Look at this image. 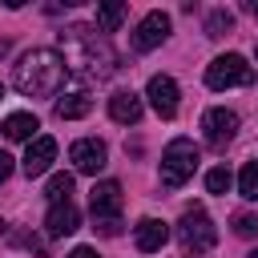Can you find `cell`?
<instances>
[{
	"label": "cell",
	"mask_w": 258,
	"mask_h": 258,
	"mask_svg": "<svg viewBox=\"0 0 258 258\" xmlns=\"http://www.w3.org/2000/svg\"><path fill=\"white\" fill-rule=\"evenodd\" d=\"M64 77H69V64H64V56L56 48H32L12 69V85L24 97H52V93H60Z\"/></svg>",
	"instance_id": "cell-1"
},
{
	"label": "cell",
	"mask_w": 258,
	"mask_h": 258,
	"mask_svg": "<svg viewBox=\"0 0 258 258\" xmlns=\"http://www.w3.org/2000/svg\"><path fill=\"white\" fill-rule=\"evenodd\" d=\"M60 44L69 48L64 64H73V73H89V77H109V73H113V60H117V56L109 52L105 40H97L93 28L73 24L69 32H60Z\"/></svg>",
	"instance_id": "cell-2"
},
{
	"label": "cell",
	"mask_w": 258,
	"mask_h": 258,
	"mask_svg": "<svg viewBox=\"0 0 258 258\" xmlns=\"http://www.w3.org/2000/svg\"><path fill=\"white\" fill-rule=\"evenodd\" d=\"M198 161H202L198 145H194L189 137H173V141L165 145V153H161V185H169V189L185 185V181L194 177Z\"/></svg>",
	"instance_id": "cell-3"
},
{
	"label": "cell",
	"mask_w": 258,
	"mask_h": 258,
	"mask_svg": "<svg viewBox=\"0 0 258 258\" xmlns=\"http://www.w3.org/2000/svg\"><path fill=\"white\" fill-rule=\"evenodd\" d=\"M177 242H181V250L185 254H206V250H214V242H218V230H214V222H210V214L202 210V206H185V214H181V222H177Z\"/></svg>",
	"instance_id": "cell-4"
},
{
	"label": "cell",
	"mask_w": 258,
	"mask_h": 258,
	"mask_svg": "<svg viewBox=\"0 0 258 258\" xmlns=\"http://www.w3.org/2000/svg\"><path fill=\"white\" fill-rule=\"evenodd\" d=\"M206 85L210 89H242V85H254V69L246 64V56L238 52H226V56H214L206 64Z\"/></svg>",
	"instance_id": "cell-5"
},
{
	"label": "cell",
	"mask_w": 258,
	"mask_h": 258,
	"mask_svg": "<svg viewBox=\"0 0 258 258\" xmlns=\"http://www.w3.org/2000/svg\"><path fill=\"white\" fill-rule=\"evenodd\" d=\"M202 129H206V145L226 149L234 141V133H238V113L234 109H210L202 117Z\"/></svg>",
	"instance_id": "cell-6"
},
{
	"label": "cell",
	"mask_w": 258,
	"mask_h": 258,
	"mask_svg": "<svg viewBox=\"0 0 258 258\" xmlns=\"http://www.w3.org/2000/svg\"><path fill=\"white\" fill-rule=\"evenodd\" d=\"M89 210H93V222H117V214H121V185L117 181H97L89 189Z\"/></svg>",
	"instance_id": "cell-7"
},
{
	"label": "cell",
	"mask_w": 258,
	"mask_h": 258,
	"mask_svg": "<svg viewBox=\"0 0 258 258\" xmlns=\"http://www.w3.org/2000/svg\"><path fill=\"white\" fill-rule=\"evenodd\" d=\"M105 141H97V137H81V141H73L69 145V161L77 165V173H101L105 169Z\"/></svg>",
	"instance_id": "cell-8"
},
{
	"label": "cell",
	"mask_w": 258,
	"mask_h": 258,
	"mask_svg": "<svg viewBox=\"0 0 258 258\" xmlns=\"http://www.w3.org/2000/svg\"><path fill=\"white\" fill-rule=\"evenodd\" d=\"M145 97H149V105L157 109V117H177V81L173 77H165V73H157V77H149V89H145Z\"/></svg>",
	"instance_id": "cell-9"
},
{
	"label": "cell",
	"mask_w": 258,
	"mask_h": 258,
	"mask_svg": "<svg viewBox=\"0 0 258 258\" xmlns=\"http://www.w3.org/2000/svg\"><path fill=\"white\" fill-rule=\"evenodd\" d=\"M165 36H169V16H165V12H149V16L133 28V48H137V52H149V48H157Z\"/></svg>",
	"instance_id": "cell-10"
},
{
	"label": "cell",
	"mask_w": 258,
	"mask_h": 258,
	"mask_svg": "<svg viewBox=\"0 0 258 258\" xmlns=\"http://www.w3.org/2000/svg\"><path fill=\"white\" fill-rule=\"evenodd\" d=\"M52 157H56V141H52V137H32V141H28V149H24L20 169H24L28 177H40V173H48Z\"/></svg>",
	"instance_id": "cell-11"
},
{
	"label": "cell",
	"mask_w": 258,
	"mask_h": 258,
	"mask_svg": "<svg viewBox=\"0 0 258 258\" xmlns=\"http://www.w3.org/2000/svg\"><path fill=\"white\" fill-rule=\"evenodd\" d=\"M165 238H169V226H165L161 218H141V222L133 226V242H137V250H141V254L161 250V246H165Z\"/></svg>",
	"instance_id": "cell-12"
},
{
	"label": "cell",
	"mask_w": 258,
	"mask_h": 258,
	"mask_svg": "<svg viewBox=\"0 0 258 258\" xmlns=\"http://www.w3.org/2000/svg\"><path fill=\"white\" fill-rule=\"evenodd\" d=\"M77 226H81V210H77L73 202L48 206V214H44V230H48L52 238H64V234H73Z\"/></svg>",
	"instance_id": "cell-13"
},
{
	"label": "cell",
	"mask_w": 258,
	"mask_h": 258,
	"mask_svg": "<svg viewBox=\"0 0 258 258\" xmlns=\"http://www.w3.org/2000/svg\"><path fill=\"white\" fill-rule=\"evenodd\" d=\"M109 117L117 125H137L141 121V97L137 93H113L109 97Z\"/></svg>",
	"instance_id": "cell-14"
},
{
	"label": "cell",
	"mask_w": 258,
	"mask_h": 258,
	"mask_svg": "<svg viewBox=\"0 0 258 258\" xmlns=\"http://www.w3.org/2000/svg\"><path fill=\"white\" fill-rule=\"evenodd\" d=\"M89 109H93V97H89L85 89H77V93H69V97L56 101V117H60V121H77V117H85Z\"/></svg>",
	"instance_id": "cell-15"
},
{
	"label": "cell",
	"mask_w": 258,
	"mask_h": 258,
	"mask_svg": "<svg viewBox=\"0 0 258 258\" xmlns=\"http://www.w3.org/2000/svg\"><path fill=\"white\" fill-rule=\"evenodd\" d=\"M36 129H40V121H36L32 113H12V117L4 121V137H8V141H32Z\"/></svg>",
	"instance_id": "cell-16"
},
{
	"label": "cell",
	"mask_w": 258,
	"mask_h": 258,
	"mask_svg": "<svg viewBox=\"0 0 258 258\" xmlns=\"http://www.w3.org/2000/svg\"><path fill=\"white\" fill-rule=\"evenodd\" d=\"M125 4L121 0H105V4H97V28L101 32H117L121 28V20H125Z\"/></svg>",
	"instance_id": "cell-17"
},
{
	"label": "cell",
	"mask_w": 258,
	"mask_h": 258,
	"mask_svg": "<svg viewBox=\"0 0 258 258\" xmlns=\"http://www.w3.org/2000/svg\"><path fill=\"white\" fill-rule=\"evenodd\" d=\"M44 198H48L52 206L73 202V173H52V177H48V185H44Z\"/></svg>",
	"instance_id": "cell-18"
},
{
	"label": "cell",
	"mask_w": 258,
	"mask_h": 258,
	"mask_svg": "<svg viewBox=\"0 0 258 258\" xmlns=\"http://www.w3.org/2000/svg\"><path fill=\"white\" fill-rule=\"evenodd\" d=\"M238 194L246 202H258V161H246L242 173H238Z\"/></svg>",
	"instance_id": "cell-19"
},
{
	"label": "cell",
	"mask_w": 258,
	"mask_h": 258,
	"mask_svg": "<svg viewBox=\"0 0 258 258\" xmlns=\"http://www.w3.org/2000/svg\"><path fill=\"white\" fill-rule=\"evenodd\" d=\"M230 28H234V16H230L226 8H214L210 20H206V36H226Z\"/></svg>",
	"instance_id": "cell-20"
},
{
	"label": "cell",
	"mask_w": 258,
	"mask_h": 258,
	"mask_svg": "<svg viewBox=\"0 0 258 258\" xmlns=\"http://www.w3.org/2000/svg\"><path fill=\"white\" fill-rule=\"evenodd\" d=\"M230 181H234V177H230V169H226V165H218V169H210V173H206V189H210V194H226V189H230Z\"/></svg>",
	"instance_id": "cell-21"
},
{
	"label": "cell",
	"mask_w": 258,
	"mask_h": 258,
	"mask_svg": "<svg viewBox=\"0 0 258 258\" xmlns=\"http://www.w3.org/2000/svg\"><path fill=\"white\" fill-rule=\"evenodd\" d=\"M234 234H238V238H254V234H258V218H254V214H238V218H234Z\"/></svg>",
	"instance_id": "cell-22"
},
{
	"label": "cell",
	"mask_w": 258,
	"mask_h": 258,
	"mask_svg": "<svg viewBox=\"0 0 258 258\" xmlns=\"http://www.w3.org/2000/svg\"><path fill=\"white\" fill-rule=\"evenodd\" d=\"M8 173H12V157H8L4 149H0V185L8 181Z\"/></svg>",
	"instance_id": "cell-23"
},
{
	"label": "cell",
	"mask_w": 258,
	"mask_h": 258,
	"mask_svg": "<svg viewBox=\"0 0 258 258\" xmlns=\"http://www.w3.org/2000/svg\"><path fill=\"white\" fill-rule=\"evenodd\" d=\"M69 258H101V254H97V250H93V246H77V250H73V254H69Z\"/></svg>",
	"instance_id": "cell-24"
},
{
	"label": "cell",
	"mask_w": 258,
	"mask_h": 258,
	"mask_svg": "<svg viewBox=\"0 0 258 258\" xmlns=\"http://www.w3.org/2000/svg\"><path fill=\"white\" fill-rule=\"evenodd\" d=\"M250 258H258V250H250Z\"/></svg>",
	"instance_id": "cell-25"
},
{
	"label": "cell",
	"mask_w": 258,
	"mask_h": 258,
	"mask_svg": "<svg viewBox=\"0 0 258 258\" xmlns=\"http://www.w3.org/2000/svg\"><path fill=\"white\" fill-rule=\"evenodd\" d=\"M0 230H4V222H0Z\"/></svg>",
	"instance_id": "cell-26"
},
{
	"label": "cell",
	"mask_w": 258,
	"mask_h": 258,
	"mask_svg": "<svg viewBox=\"0 0 258 258\" xmlns=\"http://www.w3.org/2000/svg\"><path fill=\"white\" fill-rule=\"evenodd\" d=\"M0 97H4V89H0Z\"/></svg>",
	"instance_id": "cell-27"
},
{
	"label": "cell",
	"mask_w": 258,
	"mask_h": 258,
	"mask_svg": "<svg viewBox=\"0 0 258 258\" xmlns=\"http://www.w3.org/2000/svg\"><path fill=\"white\" fill-rule=\"evenodd\" d=\"M254 52H258V48H254Z\"/></svg>",
	"instance_id": "cell-28"
}]
</instances>
